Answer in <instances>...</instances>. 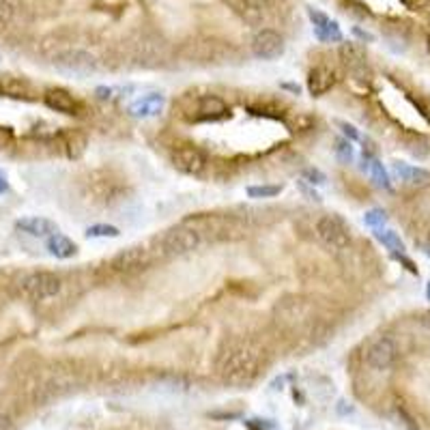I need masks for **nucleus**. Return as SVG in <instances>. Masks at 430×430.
Returning a JSON list of instances; mask_svg holds the SVG:
<instances>
[{
    "label": "nucleus",
    "mask_w": 430,
    "mask_h": 430,
    "mask_svg": "<svg viewBox=\"0 0 430 430\" xmlns=\"http://www.w3.org/2000/svg\"><path fill=\"white\" fill-rule=\"evenodd\" d=\"M263 349L252 340H237L219 357V378L226 385L248 387L261 372Z\"/></svg>",
    "instance_id": "obj_1"
},
{
    "label": "nucleus",
    "mask_w": 430,
    "mask_h": 430,
    "mask_svg": "<svg viewBox=\"0 0 430 430\" xmlns=\"http://www.w3.org/2000/svg\"><path fill=\"white\" fill-rule=\"evenodd\" d=\"M204 237L189 224L187 219H183L177 226L168 228L162 237L155 239V256L160 258H175V256H183L194 252L202 246Z\"/></svg>",
    "instance_id": "obj_2"
},
{
    "label": "nucleus",
    "mask_w": 430,
    "mask_h": 430,
    "mask_svg": "<svg viewBox=\"0 0 430 430\" xmlns=\"http://www.w3.org/2000/svg\"><path fill=\"white\" fill-rule=\"evenodd\" d=\"M181 56L189 63H200V65H226L237 58V50L217 39H198L189 41L181 50Z\"/></svg>",
    "instance_id": "obj_3"
},
{
    "label": "nucleus",
    "mask_w": 430,
    "mask_h": 430,
    "mask_svg": "<svg viewBox=\"0 0 430 430\" xmlns=\"http://www.w3.org/2000/svg\"><path fill=\"white\" fill-rule=\"evenodd\" d=\"M314 230L321 244L330 250H347L351 246V228L340 215H321Z\"/></svg>",
    "instance_id": "obj_4"
},
{
    "label": "nucleus",
    "mask_w": 430,
    "mask_h": 430,
    "mask_svg": "<svg viewBox=\"0 0 430 430\" xmlns=\"http://www.w3.org/2000/svg\"><path fill=\"white\" fill-rule=\"evenodd\" d=\"M63 288V282L56 273L52 271H34L22 280V292L32 301H43L56 297Z\"/></svg>",
    "instance_id": "obj_5"
},
{
    "label": "nucleus",
    "mask_w": 430,
    "mask_h": 430,
    "mask_svg": "<svg viewBox=\"0 0 430 430\" xmlns=\"http://www.w3.org/2000/svg\"><path fill=\"white\" fill-rule=\"evenodd\" d=\"M151 250L149 248H142V246H133V248H127L123 252H118L114 258H112V271L120 273V275H133V273H140L142 269L149 267L151 263Z\"/></svg>",
    "instance_id": "obj_6"
},
{
    "label": "nucleus",
    "mask_w": 430,
    "mask_h": 430,
    "mask_svg": "<svg viewBox=\"0 0 430 430\" xmlns=\"http://www.w3.org/2000/svg\"><path fill=\"white\" fill-rule=\"evenodd\" d=\"M284 39L278 30L273 28H261L252 39V54L256 58H263V61H275L284 54Z\"/></svg>",
    "instance_id": "obj_7"
},
{
    "label": "nucleus",
    "mask_w": 430,
    "mask_h": 430,
    "mask_svg": "<svg viewBox=\"0 0 430 430\" xmlns=\"http://www.w3.org/2000/svg\"><path fill=\"white\" fill-rule=\"evenodd\" d=\"M172 166H175L179 172H183V175L198 177L206 168V158L198 147L181 144V147H177L175 151H172Z\"/></svg>",
    "instance_id": "obj_8"
},
{
    "label": "nucleus",
    "mask_w": 430,
    "mask_h": 430,
    "mask_svg": "<svg viewBox=\"0 0 430 430\" xmlns=\"http://www.w3.org/2000/svg\"><path fill=\"white\" fill-rule=\"evenodd\" d=\"M396 357H398V344L389 336L376 338L366 351V361L372 370H387L394 366Z\"/></svg>",
    "instance_id": "obj_9"
},
{
    "label": "nucleus",
    "mask_w": 430,
    "mask_h": 430,
    "mask_svg": "<svg viewBox=\"0 0 430 430\" xmlns=\"http://www.w3.org/2000/svg\"><path fill=\"white\" fill-rule=\"evenodd\" d=\"M241 20L248 22L250 26L263 24L265 11L273 5V0H224Z\"/></svg>",
    "instance_id": "obj_10"
},
{
    "label": "nucleus",
    "mask_w": 430,
    "mask_h": 430,
    "mask_svg": "<svg viewBox=\"0 0 430 430\" xmlns=\"http://www.w3.org/2000/svg\"><path fill=\"white\" fill-rule=\"evenodd\" d=\"M230 116L228 103L217 95H202L196 99V110L192 114L194 120H222Z\"/></svg>",
    "instance_id": "obj_11"
},
{
    "label": "nucleus",
    "mask_w": 430,
    "mask_h": 430,
    "mask_svg": "<svg viewBox=\"0 0 430 430\" xmlns=\"http://www.w3.org/2000/svg\"><path fill=\"white\" fill-rule=\"evenodd\" d=\"M164 106H166V97L162 93H149V95L133 99L129 103L127 112L133 118H153L164 112Z\"/></svg>",
    "instance_id": "obj_12"
},
{
    "label": "nucleus",
    "mask_w": 430,
    "mask_h": 430,
    "mask_svg": "<svg viewBox=\"0 0 430 430\" xmlns=\"http://www.w3.org/2000/svg\"><path fill=\"white\" fill-rule=\"evenodd\" d=\"M54 63L61 69H67V72H76V74H86L93 72L97 67V61L84 50H65L63 54H58L54 58Z\"/></svg>",
    "instance_id": "obj_13"
},
{
    "label": "nucleus",
    "mask_w": 430,
    "mask_h": 430,
    "mask_svg": "<svg viewBox=\"0 0 430 430\" xmlns=\"http://www.w3.org/2000/svg\"><path fill=\"white\" fill-rule=\"evenodd\" d=\"M308 17H310V22L314 24V34L321 41H342V30L338 22L330 20L323 11L308 7Z\"/></svg>",
    "instance_id": "obj_14"
},
{
    "label": "nucleus",
    "mask_w": 430,
    "mask_h": 430,
    "mask_svg": "<svg viewBox=\"0 0 430 430\" xmlns=\"http://www.w3.org/2000/svg\"><path fill=\"white\" fill-rule=\"evenodd\" d=\"M43 101H45V106L52 108L54 112L69 114V116L80 114V101L69 91H65V89H50V91H45Z\"/></svg>",
    "instance_id": "obj_15"
},
{
    "label": "nucleus",
    "mask_w": 430,
    "mask_h": 430,
    "mask_svg": "<svg viewBox=\"0 0 430 430\" xmlns=\"http://www.w3.org/2000/svg\"><path fill=\"white\" fill-rule=\"evenodd\" d=\"M340 61L347 65L349 72L359 78V80H366L364 76H368V65H366V56H364V50L355 43H342L340 45Z\"/></svg>",
    "instance_id": "obj_16"
},
{
    "label": "nucleus",
    "mask_w": 430,
    "mask_h": 430,
    "mask_svg": "<svg viewBox=\"0 0 430 430\" xmlns=\"http://www.w3.org/2000/svg\"><path fill=\"white\" fill-rule=\"evenodd\" d=\"M334 86H336V74L330 67L319 65L308 74V91L312 97H321L325 93H330Z\"/></svg>",
    "instance_id": "obj_17"
},
{
    "label": "nucleus",
    "mask_w": 430,
    "mask_h": 430,
    "mask_svg": "<svg viewBox=\"0 0 430 430\" xmlns=\"http://www.w3.org/2000/svg\"><path fill=\"white\" fill-rule=\"evenodd\" d=\"M15 228L22 230L30 237H52L54 233H58V226L52 219L47 217H37V215H30V217H22L15 222Z\"/></svg>",
    "instance_id": "obj_18"
},
{
    "label": "nucleus",
    "mask_w": 430,
    "mask_h": 430,
    "mask_svg": "<svg viewBox=\"0 0 430 430\" xmlns=\"http://www.w3.org/2000/svg\"><path fill=\"white\" fill-rule=\"evenodd\" d=\"M396 177H398L402 183L407 185H416V187H422V185H428L430 183V172L424 170V168H418V166H409L405 162H394L391 164Z\"/></svg>",
    "instance_id": "obj_19"
},
{
    "label": "nucleus",
    "mask_w": 430,
    "mask_h": 430,
    "mask_svg": "<svg viewBox=\"0 0 430 430\" xmlns=\"http://www.w3.org/2000/svg\"><path fill=\"white\" fill-rule=\"evenodd\" d=\"M45 246H47V252H50L52 256L61 258V261H65V258H72V256L78 254V246L74 244L72 239L65 237V235H61V233H54L52 237H47Z\"/></svg>",
    "instance_id": "obj_20"
},
{
    "label": "nucleus",
    "mask_w": 430,
    "mask_h": 430,
    "mask_svg": "<svg viewBox=\"0 0 430 430\" xmlns=\"http://www.w3.org/2000/svg\"><path fill=\"white\" fill-rule=\"evenodd\" d=\"M364 170H368V175L372 179V183L376 187H381V189H391V183H389V175H387V170L383 168V164L378 162L376 158H370V155H364Z\"/></svg>",
    "instance_id": "obj_21"
},
{
    "label": "nucleus",
    "mask_w": 430,
    "mask_h": 430,
    "mask_svg": "<svg viewBox=\"0 0 430 430\" xmlns=\"http://www.w3.org/2000/svg\"><path fill=\"white\" fill-rule=\"evenodd\" d=\"M376 233H374V237L381 241V244L391 252V254H405L407 252V248H405V244H402V239L396 235L394 230H389V228H374Z\"/></svg>",
    "instance_id": "obj_22"
},
{
    "label": "nucleus",
    "mask_w": 430,
    "mask_h": 430,
    "mask_svg": "<svg viewBox=\"0 0 430 430\" xmlns=\"http://www.w3.org/2000/svg\"><path fill=\"white\" fill-rule=\"evenodd\" d=\"M246 192L254 200H263V198H273L282 194V185H250Z\"/></svg>",
    "instance_id": "obj_23"
},
{
    "label": "nucleus",
    "mask_w": 430,
    "mask_h": 430,
    "mask_svg": "<svg viewBox=\"0 0 430 430\" xmlns=\"http://www.w3.org/2000/svg\"><path fill=\"white\" fill-rule=\"evenodd\" d=\"M120 235V230L116 226H110V224H95V226L86 228V237H108V239H116Z\"/></svg>",
    "instance_id": "obj_24"
},
{
    "label": "nucleus",
    "mask_w": 430,
    "mask_h": 430,
    "mask_svg": "<svg viewBox=\"0 0 430 430\" xmlns=\"http://www.w3.org/2000/svg\"><path fill=\"white\" fill-rule=\"evenodd\" d=\"M385 222H387V213L383 209H370L364 215V224L366 226H372V228H383Z\"/></svg>",
    "instance_id": "obj_25"
},
{
    "label": "nucleus",
    "mask_w": 430,
    "mask_h": 430,
    "mask_svg": "<svg viewBox=\"0 0 430 430\" xmlns=\"http://www.w3.org/2000/svg\"><path fill=\"white\" fill-rule=\"evenodd\" d=\"M15 17V5L11 0H0V28H5L13 22Z\"/></svg>",
    "instance_id": "obj_26"
},
{
    "label": "nucleus",
    "mask_w": 430,
    "mask_h": 430,
    "mask_svg": "<svg viewBox=\"0 0 430 430\" xmlns=\"http://www.w3.org/2000/svg\"><path fill=\"white\" fill-rule=\"evenodd\" d=\"M336 155L342 160V162H353V147L351 142L347 140V138H340V140H336V147H334Z\"/></svg>",
    "instance_id": "obj_27"
},
{
    "label": "nucleus",
    "mask_w": 430,
    "mask_h": 430,
    "mask_svg": "<svg viewBox=\"0 0 430 430\" xmlns=\"http://www.w3.org/2000/svg\"><path fill=\"white\" fill-rule=\"evenodd\" d=\"M303 179H305L308 183H312V185H323V183L327 181V177L323 175L321 170H316V168H305V170H303Z\"/></svg>",
    "instance_id": "obj_28"
},
{
    "label": "nucleus",
    "mask_w": 430,
    "mask_h": 430,
    "mask_svg": "<svg viewBox=\"0 0 430 430\" xmlns=\"http://www.w3.org/2000/svg\"><path fill=\"white\" fill-rule=\"evenodd\" d=\"M338 127L342 129V133H344V136H347V140H359V131H357L353 125L344 123V120H338Z\"/></svg>",
    "instance_id": "obj_29"
},
{
    "label": "nucleus",
    "mask_w": 430,
    "mask_h": 430,
    "mask_svg": "<svg viewBox=\"0 0 430 430\" xmlns=\"http://www.w3.org/2000/svg\"><path fill=\"white\" fill-rule=\"evenodd\" d=\"M398 416H400V420H402V424H405L407 430H420V428L416 426V422H413V420L407 416V411H405V409H398Z\"/></svg>",
    "instance_id": "obj_30"
},
{
    "label": "nucleus",
    "mask_w": 430,
    "mask_h": 430,
    "mask_svg": "<svg viewBox=\"0 0 430 430\" xmlns=\"http://www.w3.org/2000/svg\"><path fill=\"white\" fill-rule=\"evenodd\" d=\"M400 3H402L407 9H411V11H418V9L424 5V0H400Z\"/></svg>",
    "instance_id": "obj_31"
},
{
    "label": "nucleus",
    "mask_w": 430,
    "mask_h": 430,
    "mask_svg": "<svg viewBox=\"0 0 430 430\" xmlns=\"http://www.w3.org/2000/svg\"><path fill=\"white\" fill-rule=\"evenodd\" d=\"M420 323H422L424 327H428V330H430V310H426V312L422 314V319H420Z\"/></svg>",
    "instance_id": "obj_32"
},
{
    "label": "nucleus",
    "mask_w": 430,
    "mask_h": 430,
    "mask_svg": "<svg viewBox=\"0 0 430 430\" xmlns=\"http://www.w3.org/2000/svg\"><path fill=\"white\" fill-rule=\"evenodd\" d=\"M7 187H9L7 177H5V175H0V194H5V192H7Z\"/></svg>",
    "instance_id": "obj_33"
},
{
    "label": "nucleus",
    "mask_w": 430,
    "mask_h": 430,
    "mask_svg": "<svg viewBox=\"0 0 430 430\" xmlns=\"http://www.w3.org/2000/svg\"><path fill=\"white\" fill-rule=\"evenodd\" d=\"M9 428V420L5 416H0V430H7Z\"/></svg>",
    "instance_id": "obj_34"
},
{
    "label": "nucleus",
    "mask_w": 430,
    "mask_h": 430,
    "mask_svg": "<svg viewBox=\"0 0 430 430\" xmlns=\"http://www.w3.org/2000/svg\"><path fill=\"white\" fill-rule=\"evenodd\" d=\"M426 299H428V301H430V282H428V284H426Z\"/></svg>",
    "instance_id": "obj_35"
},
{
    "label": "nucleus",
    "mask_w": 430,
    "mask_h": 430,
    "mask_svg": "<svg viewBox=\"0 0 430 430\" xmlns=\"http://www.w3.org/2000/svg\"><path fill=\"white\" fill-rule=\"evenodd\" d=\"M424 252H426V254H428V256H430V246H428V244H426V246H424Z\"/></svg>",
    "instance_id": "obj_36"
},
{
    "label": "nucleus",
    "mask_w": 430,
    "mask_h": 430,
    "mask_svg": "<svg viewBox=\"0 0 430 430\" xmlns=\"http://www.w3.org/2000/svg\"><path fill=\"white\" fill-rule=\"evenodd\" d=\"M428 52H430V37H428Z\"/></svg>",
    "instance_id": "obj_37"
},
{
    "label": "nucleus",
    "mask_w": 430,
    "mask_h": 430,
    "mask_svg": "<svg viewBox=\"0 0 430 430\" xmlns=\"http://www.w3.org/2000/svg\"><path fill=\"white\" fill-rule=\"evenodd\" d=\"M428 246H430V235H428Z\"/></svg>",
    "instance_id": "obj_38"
}]
</instances>
